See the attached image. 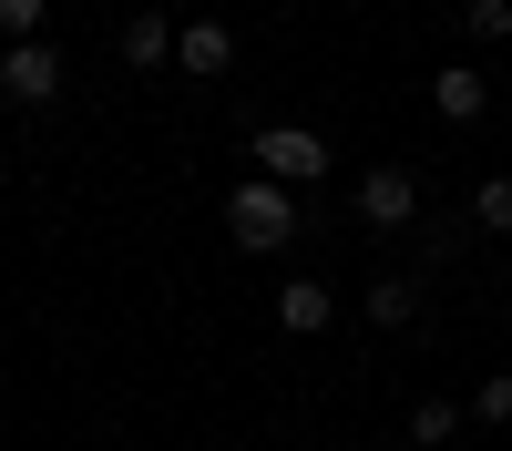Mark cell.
I'll return each instance as SVG.
<instances>
[{
  "instance_id": "6da1fadb",
  "label": "cell",
  "mask_w": 512,
  "mask_h": 451,
  "mask_svg": "<svg viewBox=\"0 0 512 451\" xmlns=\"http://www.w3.org/2000/svg\"><path fill=\"white\" fill-rule=\"evenodd\" d=\"M297 226H308V205H297L277 175H236L226 185V236L246 246V257H287Z\"/></svg>"
},
{
  "instance_id": "7a4b0ae2",
  "label": "cell",
  "mask_w": 512,
  "mask_h": 451,
  "mask_svg": "<svg viewBox=\"0 0 512 451\" xmlns=\"http://www.w3.org/2000/svg\"><path fill=\"white\" fill-rule=\"evenodd\" d=\"M328 134L318 123H267V134H256V175H277L287 195H308V185H328Z\"/></svg>"
},
{
  "instance_id": "3957f363",
  "label": "cell",
  "mask_w": 512,
  "mask_h": 451,
  "mask_svg": "<svg viewBox=\"0 0 512 451\" xmlns=\"http://www.w3.org/2000/svg\"><path fill=\"white\" fill-rule=\"evenodd\" d=\"M349 216H359V226H379V236L420 226V175H410V164H369V175L349 185Z\"/></svg>"
},
{
  "instance_id": "277c9868",
  "label": "cell",
  "mask_w": 512,
  "mask_h": 451,
  "mask_svg": "<svg viewBox=\"0 0 512 451\" xmlns=\"http://www.w3.org/2000/svg\"><path fill=\"white\" fill-rule=\"evenodd\" d=\"M0 93L11 103H52L62 93V52L52 41H0Z\"/></svg>"
},
{
  "instance_id": "5b68a950",
  "label": "cell",
  "mask_w": 512,
  "mask_h": 451,
  "mask_svg": "<svg viewBox=\"0 0 512 451\" xmlns=\"http://www.w3.org/2000/svg\"><path fill=\"white\" fill-rule=\"evenodd\" d=\"M277 328H287V339L338 328V287H328V277H277Z\"/></svg>"
},
{
  "instance_id": "8992f818",
  "label": "cell",
  "mask_w": 512,
  "mask_h": 451,
  "mask_svg": "<svg viewBox=\"0 0 512 451\" xmlns=\"http://www.w3.org/2000/svg\"><path fill=\"white\" fill-rule=\"evenodd\" d=\"M175 11H134V21H123V72H164V62H175Z\"/></svg>"
},
{
  "instance_id": "52a82bcc",
  "label": "cell",
  "mask_w": 512,
  "mask_h": 451,
  "mask_svg": "<svg viewBox=\"0 0 512 451\" xmlns=\"http://www.w3.org/2000/svg\"><path fill=\"white\" fill-rule=\"evenodd\" d=\"M226 62H236V31H226V21H185V31H175V72H195V82H216Z\"/></svg>"
},
{
  "instance_id": "ba28073f",
  "label": "cell",
  "mask_w": 512,
  "mask_h": 451,
  "mask_svg": "<svg viewBox=\"0 0 512 451\" xmlns=\"http://www.w3.org/2000/svg\"><path fill=\"white\" fill-rule=\"evenodd\" d=\"M431 113H451V123H482V113H492V82H482L472 62H441V72H431Z\"/></svg>"
},
{
  "instance_id": "9c48e42d",
  "label": "cell",
  "mask_w": 512,
  "mask_h": 451,
  "mask_svg": "<svg viewBox=\"0 0 512 451\" xmlns=\"http://www.w3.org/2000/svg\"><path fill=\"white\" fill-rule=\"evenodd\" d=\"M420 318V277H369V328H410Z\"/></svg>"
},
{
  "instance_id": "30bf717a",
  "label": "cell",
  "mask_w": 512,
  "mask_h": 451,
  "mask_svg": "<svg viewBox=\"0 0 512 451\" xmlns=\"http://www.w3.org/2000/svg\"><path fill=\"white\" fill-rule=\"evenodd\" d=\"M451 431H461V400H441V390H431V400H410V441H420V451H441Z\"/></svg>"
},
{
  "instance_id": "8fae6325",
  "label": "cell",
  "mask_w": 512,
  "mask_h": 451,
  "mask_svg": "<svg viewBox=\"0 0 512 451\" xmlns=\"http://www.w3.org/2000/svg\"><path fill=\"white\" fill-rule=\"evenodd\" d=\"M472 226L512 236V175H482V185H472Z\"/></svg>"
},
{
  "instance_id": "7c38bea8",
  "label": "cell",
  "mask_w": 512,
  "mask_h": 451,
  "mask_svg": "<svg viewBox=\"0 0 512 451\" xmlns=\"http://www.w3.org/2000/svg\"><path fill=\"white\" fill-rule=\"evenodd\" d=\"M472 421H492V431H512V369H492V380L472 390Z\"/></svg>"
},
{
  "instance_id": "4fadbf2b",
  "label": "cell",
  "mask_w": 512,
  "mask_h": 451,
  "mask_svg": "<svg viewBox=\"0 0 512 451\" xmlns=\"http://www.w3.org/2000/svg\"><path fill=\"white\" fill-rule=\"evenodd\" d=\"M41 31H52L41 0H0V41H41Z\"/></svg>"
},
{
  "instance_id": "5bb4252c",
  "label": "cell",
  "mask_w": 512,
  "mask_h": 451,
  "mask_svg": "<svg viewBox=\"0 0 512 451\" xmlns=\"http://www.w3.org/2000/svg\"><path fill=\"white\" fill-rule=\"evenodd\" d=\"M461 31H472V41H512V0H472Z\"/></svg>"
},
{
  "instance_id": "9a60e30c",
  "label": "cell",
  "mask_w": 512,
  "mask_h": 451,
  "mask_svg": "<svg viewBox=\"0 0 512 451\" xmlns=\"http://www.w3.org/2000/svg\"><path fill=\"white\" fill-rule=\"evenodd\" d=\"M113 451H154V441H113Z\"/></svg>"
}]
</instances>
